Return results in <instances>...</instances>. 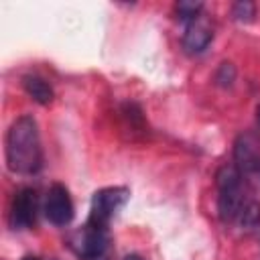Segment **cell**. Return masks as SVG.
<instances>
[{"label": "cell", "mask_w": 260, "mask_h": 260, "mask_svg": "<svg viewBox=\"0 0 260 260\" xmlns=\"http://www.w3.org/2000/svg\"><path fill=\"white\" fill-rule=\"evenodd\" d=\"M6 165L12 173L18 175H32L43 165V148L39 126L32 116L16 118L8 132H6Z\"/></svg>", "instance_id": "cell-1"}, {"label": "cell", "mask_w": 260, "mask_h": 260, "mask_svg": "<svg viewBox=\"0 0 260 260\" xmlns=\"http://www.w3.org/2000/svg\"><path fill=\"white\" fill-rule=\"evenodd\" d=\"M217 187V215L221 221L230 223L238 219L244 207V191H242V175L236 165H221L215 173Z\"/></svg>", "instance_id": "cell-2"}, {"label": "cell", "mask_w": 260, "mask_h": 260, "mask_svg": "<svg viewBox=\"0 0 260 260\" xmlns=\"http://www.w3.org/2000/svg\"><path fill=\"white\" fill-rule=\"evenodd\" d=\"M128 197H130V191L126 187H104V189L95 191L91 197L87 223L108 230L110 221L124 207Z\"/></svg>", "instance_id": "cell-3"}, {"label": "cell", "mask_w": 260, "mask_h": 260, "mask_svg": "<svg viewBox=\"0 0 260 260\" xmlns=\"http://www.w3.org/2000/svg\"><path fill=\"white\" fill-rule=\"evenodd\" d=\"M234 165L242 175V181L254 189H260V142L254 134H240L234 142Z\"/></svg>", "instance_id": "cell-4"}, {"label": "cell", "mask_w": 260, "mask_h": 260, "mask_svg": "<svg viewBox=\"0 0 260 260\" xmlns=\"http://www.w3.org/2000/svg\"><path fill=\"white\" fill-rule=\"evenodd\" d=\"M108 244H110L108 230L95 228V225H91L87 221H85L83 228L73 232L71 238H69V246L83 260H100V258H104V254L108 250Z\"/></svg>", "instance_id": "cell-5"}, {"label": "cell", "mask_w": 260, "mask_h": 260, "mask_svg": "<svg viewBox=\"0 0 260 260\" xmlns=\"http://www.w3.org/2000/svg\"><path fill=\"white\" fill-rule=\"evenodd\" d=\"M37 209H39V197L32 187H22L14 193L8 221L12 230H26L35 223L37 219Z\"/></svg>", "instance_id": "cell-6"}, {"label": "cell", "mask_w": 260, "mask_h": 260, "mask_svg": "<svg viewBox=\"0 0 260 260\" xmlns=\"http://www.w3.org/2000/svg\"><path fill=\"white\" fill-rule=\"evenodd\" d=\"M45 217L53 223V225H67L73 219V201L71 195L67 191L65 185L55 183L49 187L47 191V199H45Z\"/></svg>", "instance_id": "cell-7"}, {"label": "cell", "mask_w": 260, "mask_h": 260, "mask_svg": "<svg viewBox=\"0 0 260 260\" xmlns=\"http://www.w3.org/2000/svg\"><path fill=\"white\" fill-rule=\"evenodd\" d=\"M211 41H213V28L201 14L187 22L185 32H183V49L189 55L203 53Z\"/></svg>", "instance_id": "cell-8"}, {"label": "cell", "mask_w": 260, "mask_h": 260, "mask_svg": "<svg viewBox=\"0 0 260 260\" xmlns=\"http://www.w3.org/2000/svg\"><path fill=\"white\" fill-rule=\"evenodd\" d=\"M22 87H24V91L37 102V104H41V106H49L51 102H53V87L43 79V77H39V75H24L22 77Z\"/></svg>", "instance_id": "cell-9"}, {"label": "cell", "mask_w": 260, "mask_h": 260, "mask_svg": "<svg viewBox=\"0 0 260 260\" xmlns=\"http://www.w3.org/2000/svg\"><path fill=\"white\" fill-rule=\"evenodd\" d=\"M238 223L246 232H252V230L260 228V203L254 201V199L246 201L242 211H240V215H238Z\"/></svg>", "instance_id": "cell-10"}, {"label": "cell", "mask_w": 260, "mask_h": 260, "mask_svg": "<svg viewBox=\"0 0 260 260\" xmlns=\"http://www.w3.org/2000/svg\"><path fill=\"white\" fill-rule=\"evenodd\" d=\"M232 14H234V18L240 20V22H250V20H254V16H256V6H254V2H250V0H240V2H236V4L232 6Z\"/></svg>", "instance_id": "cell-11"}, {"label": "cell", "mask_w": 260, "mask_h": 260, "mask_svg": "<svg viewBox=\"0 0 260 260\" xmlns=\"http://www.w3.org/2000/svg\"><path fill=\"white\" fill-rule=\"evenodd\" d=\"M177 14H179V18H183V20H193V18H197L199 16V12L203 10V4L201 2H187V0H183V2H177Z\"/></svg>", "instance_id": "cell-12"}, {"label": "cell", "mask_w": 260, "mask_h": 260, "mask_svg": "<svg viewBox=\"0 0 260 260\" xmlns=\"http://www.w3.org/2000/svg\"><path fill=\"white\" fill-rule=\"evenodd\" d=\"M234 77H236V69H234V65H232V63H221L219 69H217L215 81H217L219 85H232Z\"/></svg>", "instance_id": "cell-13"}, {"label": "cell", "mask_w": 260, "mask_h": 260, "mask_svg": "<svg viewBox=\"0 0 260 260\" xmlns=\"http://www.w3.org/2000/svg\"><path fill=\"white\" fill-rule=\"evenodd\" d=\"M124 260H144V258H142V256H138V254H128Z\"/></svg>", "instance_id": "cell-14"}, {"label": "cell", "mask_w": 260, "mask_h": 260, "mask_svg": "<svg viewBox=\"0 0 260 260\" xmlns=\"http://www.w3.org/2000/svg\"><path fill=\"white\" fill-rule=\"evenodd\" d=\"M256 122H258V126H260V104H258V108H256Z\"/></svg>", "instance_id": "cell-15"}, {"label": "cell", "mask_w": 260, "mask_h": 260, "mask_svg": "<svg viewBox=\"0 0 260 260\" xmlns=\"http://www.w3.org/2000/svg\"><path fill=\"white\" fill-rule=\"evenodd\" d=\"M22 260H39V258H37V256H24Z\"/></svg>", "instance_id": "cell-16"}]
</instances>
